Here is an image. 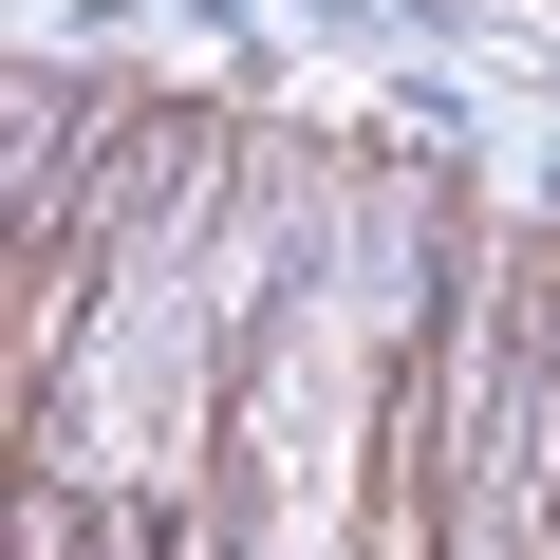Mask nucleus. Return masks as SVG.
<instances>
[{"label":"nucleus","instance_id":"20e7f679","mask_svg":"<svg viewBox=\"0 0 560 560\" xmlns=\"http://www.w3.org/2000/svg\"><path fill=\"white\" fill-rule=\"evenodd\" d=\"M168 113L187 94H150V75H38V131L0 168V467L38 448V393L94 318V280H113V224H131Z\"/></svg>","mask_w":560,"mask_h":560},{"label":"nucleus","instance_id":"f03ea898","mask_svg":"<svg viewBox=\"0 0 560 560\" xmlns=\"http://www.w3.org/2000/svg\"><path fill=\"white\" fill-rule=\"evenodd\" d=\"M448 224H467V168L448 150H393L355 131L318 243L280 261V300L224 374V467H206V523L243 560H374V486H393V393H411V337H430V280H448Z\"/></svg>","mask_w":560,"mask_h":560},{"label":"nucleus","instance_id":"7ed1b4c3","mask_svg":"<svg viewBox=\"0 0 560 560\" xmlns=\"http://www.w3.org/2000/svg\"><path fill=\"white\" fill-rule=\"evenodd\" d=\"M374 560H560V187H467L393 393Z\"/></svg>","mask_w":560,"mask_h":560},{"label":"nucleus","instance_id":"f257e3e1","mask_svg":"<svg viewBox=\"0 0 560 560\" xmlns=\"http://www.w3.org/2000/svg\"><path fill=\"white\" fill-rule=\"evenodd\" d=\"M337 168H355V131L206 113V94H187L168 150H150V187H131V224H113V280H94V318H75L20 467L75 486V504H206V467H224V374H243V337H261V300H280V261L318 243Z\"/></svg>","mask_w":560,"mask_h":560},{"label":"nucleus","instance_id":"39448f33","mask_svg":"<svg viewBox=\"0 0 560 560\" xmlns=\"http://www.w3.org/2000/svg\"><path fill=\"white\" fill-rule=\"evenodd\" d=\"M20 131H38V57H0V168H20Z\"/></svg>","mask_w":560,"mask_h":560}]
</instances>
